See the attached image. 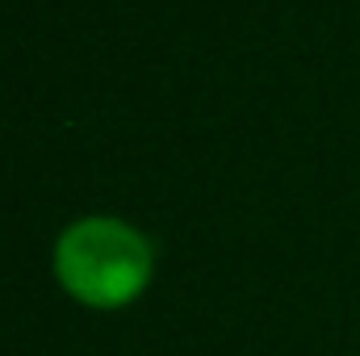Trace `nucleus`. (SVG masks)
Returning a JSON list of instances; mask_svg holds the SVG:
<instances>
[{
	"label": "nucleus",
	"mask_w": 360,
	"mask_h": 356,
	"mask_svg": "<svg viewBox=\"0 0 360 356\" xmlns=\"http://www.w3.org/2000/svg\"><path fill=\"white\" fill-rule=\"evenodd\" d=\"M155 272V252L143 231L122 218L92 214L72 222L55 243V276L89 310L130 306Z\"/></svg>",
	"instance_id": "obj_1"
}]
</instances>
